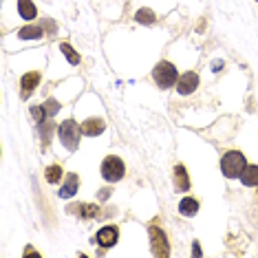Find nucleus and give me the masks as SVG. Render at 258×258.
Instances as JSON below:
<instances>
[{
  "label": "nucleus",
  "instance_id": "nucleus-16",
  "mask_svg": "<svg viewBox=\"0 0 258 258\" xmlns=\"http://www.w3.org/2000/svg\"><path fill=\"white\" fill-rule=\"evenodd\" d=\"M42 34H44V31L40 27H22L18 31V35L22 40H38V38H42Z\"/></svg>",
  "mask_w": 258,
  "mask_h": 258
},
{
  "label": "nucleus",
  "instance_id": "nucleus-10",
  "mask_svg": "<svg viewBox=\"0 0 258 258\" xmlns=\"http://www.w3.org/2000/svg\"><path fill=\"white\" fill-rule=\"evenodd\" d=\"M174 188H177L179 192H188L190 190V177H188V172H186V168L179 163V166H174Z\"/></svg>",
  "mask_w": 258,
  "mask_h": 258
},
{
  "label": "nucleus",
  "instance_id": "nucleus-15",
  "mask_svg": "<svg viewBox=\"0 0 258 258\" xmlns=\"http://www.w3.org/2000/svg\"><path fill=\"white\" fill-rule=\"evenodd\" d=\"M179 212H181L183 216H194L196 212H199V201L196 199H183L181 203H179Z\"/></svg>",
  "mask_w": 258,
  "mask_h": 258
},
{
  "label": "nucleus",
  "instance_id": "nucleus-9",
  "mask_svg": "<svg viewBox=\"0 0 258 258\" xmlns=\"http://www.w3.org/2000/svg\"><path fill=\"white\" fill-rule=\"evenodd\" d=\"M106 124L104 120H100V117H93V120H86L84 124H82V133L86 135V137H97L100 133H104Z\"/></svg>",
  "mask_w": 258,
  "mask_h": 258
},
{
  "label": "nucleus",
  "instance_id": "nucleus-19",
  "mask_svg": "<svg viewBox=\"0 0 258 258\" xmlns=\"http://www.w3.org/2000/svg\"><path fill=\"white\" fill-rule=\"evenodd\" d=\"M60 49H62V53L67 55V60H69L71 64H80V55L73 51V47H71L69 42H62V44H60Z\"/></svg>",
  "mask_w": 258,
  "mask_h": 258
},
{
  "label": "nucleus",
  "instance_id": "nucleus-5",
  "mask_svg": "<svg viewBox=\"0 0 258 258\" xmlns=\"http://www.w3.org/2000/svg\"><path fill=\"white\" fill-rule=\"evenodd\" d=\"M150 241H153V254L159 258H166L170 254V247H168V241H166V234H163L161 229L157 225H150Z\"/></svg>",
  "mask_w": 258,
  "mask_h": 258
},
{
  "label": "nucleus",
  "instance_id": "nucleus-3",
  "mask_svg": "<svg viewBox=\"0 0 258 258\" xmlns=\"http://www.w3.org/2000/svg\"><path fill=\"white\" fill-rule=\"evenodd\" d=\"M153 77H155V82H157L161 88H170V86H172V84H177V80H179L177 67L163 60V62H159L157 67H155Z\"/></svg>",
  "mask_w": 258,
  "mask_h": 258
},
{
  "label": "nucleus",
  "instance_id": "nucleus-2",
  "mask_svg": "<svg viewBox=\"0 0 258 258\" xmlns=\"http://www.w3.org/2000/svg\"><path fill=\"white\" fill-rule=\"evenodd\" d=\"M60 141L67 150H75L80 146V135H82V126H77L73 120H67L64 124H60Z\"/></svg>",
  "mask_w": 258,
  "mask_h": 258
},
{
  "label": "nucleus",
  "instance_id": "nucleus-11",
  "mask_svg": "<svg viewBox=\"0 0 258 258\" xmlns=\"http://www.w3.org/2000/svg\"><path fill=\"white\" fill-rule=\"evenodd\" d=\"M77 188H80V179H77V174L71 172L67 177V181H64L62 190H60V196H62V199H69V196H73L77 192Z\"/></svg>",
  "mask_w": 258,
  "mask_h": 258
},
{
  "label": "nucleus",
  "instance_id": "nucleus-4",
  "mask_svg": "<svg viewBox=\"0 0 258 258\" xmlns=\"http://www.w3.org/2000/svg\"><path fill=\"white\" fill-rule=\"evenodd\" d=\"M124 174H126V166L120 157H106L104 161H102V177H104L106 181L115 183V181H120Z\"/></svg>",
  "mask_w": 258,
  "mask_h": 258
},
{
  "label": "nucleus",
  "instance_id": "nucleus-8",
  "mask_svg": "<svg viewBox=\"0 0 258 258\" xmlns=\"http://www.w3.org/2000/svg\"><path fill=\"white\" fill-rule=\"evenodd\" d=\"M38 84H40L38 71H31V73H27V75H22V80H20V95H22V100H27V97L38 88Z\"/></svg>",
  "mask_w": 258,
  "mask_h": 258
},
{
  "label": "nucleus",
  "instance_id": "nucleus-25",
  "mask_svg": "<svg viewBox=\"0 0 258 258\" xmlns=\"http://www.w3.org/2000/svg\"><path fill=\"white\" fill-rule=\"evenodd\" d=\"M221 69H223V62L219 60V62H214V71H221Z\"/></svg>",
  "mask_w": 258,
  "mask_h": 258
},
{
  "label": "nucleus",
  "instance_id": "nucleus-7",
  "mask_svg": "<svg viewBox=\"0 0 258 258\" xmlns=\"http://www.w3.org/2000/svg\"><path fill=\"white\" fill-rule=\"evenodd\" d=\"M196 86H199V75L192 73V71L183 73V75L177 80V91L181 93V95H190V93H194Z\"/></svg>",
  "mask_w": 258,
  "mask_h": 258
},
{
  "label": "nucleus",
  "instance_id": "nucleus-13",
  "mask_svg": "<svg viewBox=\"0 0 258 258\" xmlns=\"http://www.w3.org/2000/svg\"><path fill=\"white\" fill-rule=\"evenodd\" d=\"M71 212L73 214H80L82 219H93V216H97V212H100V207L93 206V203H82V206H71Z\"/></svg>",
  "mask_w": 258,
  "mask_h": 258
},
{
  "label": "nucleus",
  "instance_id": "nucleus-22",
  "mask_svg": "<svg viewBox=\"0 0 258 258\" xmlns=\"http://www.w3.org/2000/svg\"><path fill=\"white\" fill-rule=\"evenodd\" d=\"M192 252H194V256H201V247H199V243L192 245Z\"/></svg>",
  "mask_w": 258,
  "mask_h": 258
},
{
  "label": "nucleus",
  "instance_id": "nucleus-24",
  "mask_svg": "<svg viewBox=\"0 0 258 258\" xmlns=\"http://www.w3.org/2000/svg\"><path fill=\"white\" fill-rule=\"evenodd\" d=\"M108 194H110L108 190H102V192H100V199H108Z\"/></svg>",
  "mask_w": 258,
  "mask_h": 258
},
{
  "label": "nucleus",
  "instance_id": "nucleus-23",
  "mask_svg": "<svg viewBox=\"0 0 258 258\" xmlns=\"http://www.w3.org/2000/svg\"><path fill=\"white\" fill-rule=\"evenodd\" d=\"M31 254H34V256H38V252H35V249H31V247L24 249V256H31Z\"/></svg>",
  "mask_w": 258,
  "mask_h": 258
},
{
  "label": "nucleus",
  "instance_id": "nucleus-12",
  "mask_svg": "<svg viewBox=\"0 0 258 258\" xmlns=\"http://www.w3.org/2000/svg\"><path fill=\"white\" fill-rule=\"evenodd\" d=\"M241 181L247 188H256L258 186V166H245L243 174H241Z\"/></svg>",
  "mask_w": 258,
  "mask_h": 258
},
{
  "label": "nucleus",
  "instance_id": "nucleus-20",
  "mask_svg": "<svg viewBox=\"0 0 258 258\" xmlns=\"http://www.w3.org/2000/svg\"><path fill=\"white\" fill-rule=\"evenodd\" d=\"M31 115H34L35 124H42V121L49 117L47 110H44V106H31Z\"/></svg>",
  "mask_w": 258,
  "mask_h": 258
},
{
  "label": "nucleus",
  "instance_id": "nucleus-14",
  "mask_svg": "<svg viewBox=\"0 0 258 258\" xmlns=\"http://www.w3.org/2000/svg\"><path fill=\"white\" fill-rule=\"evenodd\" d=\"M18 11L24 20H34L38 16V9H35V5L31 0H18Z\"/></svg>",
  "mask_w": 258,
  "mask_h": 258
},
{
  "label": "nucleus",
  "instance_id": "nucleus-17",
  "mask_svg": "<svg viewBox=\"0 0 258 258\" xmlns=\"http://www.w3.org/2000/svg\"><path fill=\"white\" fill-rule=\"evenodd\" d=\"M44 177H47V181H49V183H57L60 179H62V168L57 166V163H53V166H49V168H47Z\"/></svg>",
  "mask_w": 258,
  "mask_h": 258
},
{
  "label": "nucleus",
  "instance_id": "nucleus-6",
  "mask_svg": "<svg viewBox=\"0 0 258 258\" xmlns=\"http://www.w3.org/2000/svg\"><path fill=\"white\" fill-rule=\"evenodd\" d=\"M117 236H120V229L115 227V225H106V227H102L100 232H97L95 241L100 247H113V245L117 243Z\"/></svg>",
  "mask_w": 258,
  "mask_h": 258
},
{
  "label": "nucleus",
  "instance_id": "nucleus-21",
  "mask_svg": "<svg viewBox=\"0 0 258 258\" xmlns=\"http://www.w3.org/2000/svg\"><path fill=\"white\" fill-rule=\"evenodd\" d=\"M42 106H44V110H47V115H49V117H53V115H55L57 110H60V104H57L55 100H47Z\"/></svg>",
  "mask_w": 258,
  "mask_h": 258
},
{
  "label": "nucleus",
  "instance_id": "nucleus-18",
  "mask_svg": "<svg viewBox=\"0 0 258 258\" xmlns=\"http://www.w3.org/2000/svg\"><path fill=\"white\" fill-rule=\"evenodd\" d=\"M135 18H137V22H141V24H155V20H157V16H155L150 9H139Z\"/></svg>",
  "mask_w": 258,
  "mask_h": 258
},
{
  "label": "nucleus",
  "instance_id": "nucleus-1",
  "mask_svg": "<svg viewBox=\"0 0 258 258\" xmlns=\"http://www.w3.org/2000/svg\"><path fill=\"white\" fill-rule=\"evenodd\" d=\"M245 166H247V161H245V155L239 153V150H229V153L223 155V159H221V170H223V174L227 179H236L243 174Z\"/></svg>",
  "mask_w": 258,
  "mask_h": 258
}]
</instances>
